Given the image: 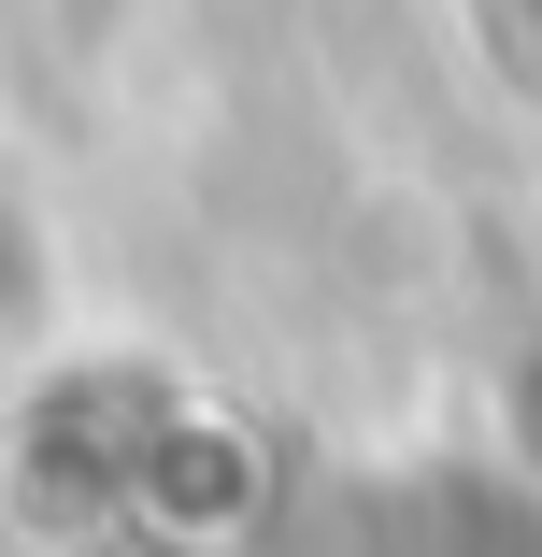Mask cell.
<instances>
[{
    "label": "cell",
    "mask_w": 542,
    "mask_h": 557,
    "mask_svg": "<svg viewBox=\"0 0 542 557\" xmlns=\"http://www.w3.org/2000/svg\"><path fill=\"white\" fill-rule=\"evenodd\" d=\"M471 44H486V72L542 115V0H471Z\"/></svg>",
    "instance_id": "2"
},
{
    "label": "cell",
    "mask_w": 542,
    "mask_h": 557,
    "mask_svg": "<svg viewBox=\"0 0 542 557\" xmlns=\"http://www.w3.org/2000/svg\"><path fill=\"white\" fill-rule=\"evenodd\" d=\"M471 458H500L514 486H542V300L500 329V358L471 386Z\"/></svg>",
    "instance_id": "1"
}]
</instances>
